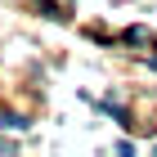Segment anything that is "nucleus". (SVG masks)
<instances>
[{
    "mask_svg": "<svg viewBox=\"0 0 157 157\" xmlns=\"http://www.w3.org/2000/svg\"><path fill=\"white\" fill-rule=\"evenodd\" d=\"M0 126H5V130H23L27 121H23V117H18V112H5V117H0Z\"/></svg>",
    "mask_w": 157,
    "mask_h": 157,
    "instance_id": "obj_1",
    "label": "nucleus"
}]
</instances>
